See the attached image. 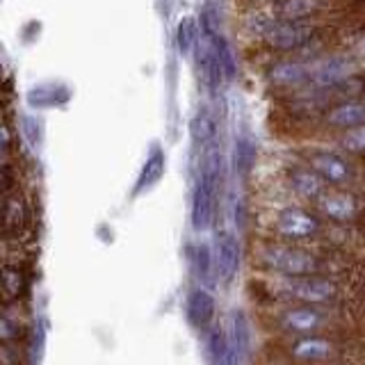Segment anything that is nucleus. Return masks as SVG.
Instances as JSON below:
<instances>
[{
	"label": "nucleus",
	"mask_w": 365,
	"mask_h": 365,
	"mask_svg": "<svg viewBox=\"0 0 365 365\" xmlns=\"http://www.w3.org/2000/svg\"><path fill=\"white\" fill-rule=\"evenodd\" d=\"M254 160H256V148L251 146L249 140H237L235 144V167L242 171V174H247V171L251 169V165H254Z\"/></svg>",
	"instance_id": "obj_23"
},
{
	"label": "nucleus",
	"mask_w": 365,
	"mask_h": 365,
	"mask_svg": "<svg viewBox=\"0 0 365 365\" xmlns=\"http://www.w3.org/2000/svg\"><path fill=\"white\" fill-rule=\"evenodd\" d=\"M319 26L315 21H281L272 19L269 23L260 28V39L262 43L272 51L281 53H292V51H304L317 43L319 37Z\"/></svg>",
	"instance_id": "obj_2"
},
{
	"label": "nucleus",
	"mask_w": 365,
	"mask_h": 365,
	"mask_svg": "<svg viewBox=\"0 0 365 365\" xmlns=\"http://www.w3.org/2000/svg\"><path fill=\"white\" fill-rule=\"evenodd\" d=\"M319 220L302 208H285L277 217V233L288 240H306L319 233Z\"/></svg>",
	"instance_id": "obj_7"
},
{
	"label": "nucleus",
	"mask_w": 365,
	"mask_h": 365,
	"mask_svg": "<svg viewBox=\"0 0 365 365\" xmlns=\"http://www.w3.org/2000/svg\"><path fill=\"white\" fill-rule=\"evenodd\" d=\"M240 269V242L233 233H220L215 245V272L224 283L233 281Z\"/></svg>",
	"instance_id": "obj_8"
},
{
	"label": "nucleus",
	"mask_w": 365,
	"mask_h": 365,
	"mask_svg": "<svg viewBox=\"0 0 365 365\" xmlns=\"http://www.w3.org/2000/svg\"><path fill=\"white\" fill-rule=\"evenodd\" d=\"M28 220V208H26V201L21 197H9L7 199V208H5V231L7 233H14L21 231L23 224Z\"/></svg>",
	"instance_id": "obj_20"
},
{
	"label": "nucleus",
	"mask_w": 365,
	"mask_h": 365,
	"mask_svg": "<svg viewBox=\"0 0 365 365\" xmlns=\"http://www.w3.org/2000/svg\"><path fill=\"white\" fill-rule=\"evenodd\" d=\"M340 146L345 148L347 153H365V123L342 133Z\"/></svg>",
	"instance_id": "obj_22"
},
{
	"label": "nucleus",
	"mask_w": 365,
	"mask_h": 365,
	"mask_svg": "<svg viewBox=\"0 0 365 365\" xmlns=\"http://www.w3.org/2000/svg\"><path fill=\"white\" fill-rule=\"evenodd\" d=\"M205 37L215 43V51H217V57H220V64H222V71H224V80H233L237 76V62H235V53L231 48V43L226 41V37L222 32L205 34Z\"/></svg>",
	"instance_id": "obj_18"
},
{
	"label": "nucleus",
	"mask_w": 365,
	"mask_h": 365,
	"mask_svg": "<svg viewBox=\"0 0 365 365\" xmlns=\"http://www.w3.org/2000/svg\"><path fill=\"white\" fill-rule=\"evenodd\" d=\"M324 123L329 128L336 130H349L356 128V125L365 123V101H342L336 103L334 108H329L324 114Z\"/></svg>",
	"instance_id": "obj_10"
},
{
	"label": "nucleus",
	"mask_w": 365,
	"mask_h": 365,
	"mask_svg": "<svg viewBox=\"0 0 365 365\" xmlns=\"http://www.w3.org/2000/svg\"><path fill=\"white\" fill-rule=\"evenodd\" d=\"M201 41V34H199V26L194 19H182L178 23V30H176V43H178V51L182 55H190L194 48L199 46Z\"/></svg>",
	"instance_id": "obj_19"
},
{
	"label": "nucleus",
	"mask_w": 365,
	"mask_h": 365,
	"mask_svg": "<svg viewBox=\"0 0 365 365\" xmlns=\"http://www.w3.org/2000/svg\"><path fill=\"white\" fill-rule=\"evenodd\" d=\"M290 354L299 361H322L331 354V342L317 336H304L292 342Z\"/></svg>",
	"instance_id": "obj_17"
},
{
	"label": "nucleus",
	"mask_w": 365,
	"mask_h": 365,
	"mask_svg": "<svg viewBox=\"0 0 365 365\" xmlns=\"http://www.w3.org/2000/svg\"><path fill=\"white\" fill-rule=\"evenodd\" d=\"M220 180H222V153L217 148H210L205 153V163L197 185H194V197H192V226L197 231H205L215 220L217 197H220Z\"/></svg>",
	"instance_id": "obj_1"
},
{
	"label": "nucleus",
	"mask_w": 365,
	"mask_h": 365,
	"mask_svg": "<svg viewBox=\"0 0 365 365\" xmlns=\"http://www.w3.org/2000/svg\"><path fill=\"white\" fill-rule=\"evenodd\" d=\"M285 292H288L292 299L308 304V306H322L334 302L338 297V285L334 281H329L324 277H294L288 279L285 283Z\"/></svg>",
	"instance_id": "obj_4"
},
{
	"label": "nucleus",
	"mask_w": 365,
	"mask_h": 365,
	"mask_svg": "<svg viewBox=\"0 0 365 365\" xmlns=\"http://www.w3.org/2000/svg\"><path fill=\"white\" fill-rule=\"evenodd\" d=\"M215 130H217V123H215V117L210 114V110H199L197 117L192 121V137L197 140L199 144H208L212 142L215 137Z\"/></svg>",
	"instance_id": "obj_21"
},
{
	"label": "nucleus",
	"mask_w": 365,
	"mask_h": 365,
	"mask_svg": "<svg viewBox=\"0 0 365 365\" xmlns=\"http://www.w3.org/2000/svg\"><path fill=\"white\" fill-rule=\"evenodd\" d=\"M317 210L334 222H349L359 215V203L351 194L345 192H324L322 197L315 201Z\"/></svg>",
	"instance_id": "obj_11"
},
{
	"label": "nucleus",
	"mask_w": 365,
	"mask_h": 365,
	"mask_svg": "<svg viewBox=\"0 0 365 365\" xmlns=\"http://www.w3.org/2000/svg\"><path fill=\"white\" fill-rule=\"evenodd\" d=\"M5 299H16L23 290V281H21V272L14 267H5Z\"/></svg>",
	"instance_id": "obj_25"
},
{
	"label": "nucleus",
	"mask_w": 365,
	"mask_h": 365,
	"mask_svg": "<svg viewBox=\"0 0 365 365\" xmlns=\"http://www.w3.org/2000/svg\"><path fill=\"white\" fill-rule=\"evenodd\" d=\"M197 60H199V66H201V78H203L205 87H208L210 91H215L224 80V71H222L220 57H217L215 43L205 37V34H203V39L197 46Z\"/></svg>",
	"instance_id": "obj_14"
},
{
	"label": "nucleus",
	"mask_w": 365,
	"mask_h": 365,
	"mask_svg": "<svg viewBox=\"0 0 365 365\" xmlns=\"http://www.w3.org/2000/svg\"><path fill=\"white\" fill-rule=\"evenodd\" d=\"M308 167H313L327 182H334V185H342L351 178L349 165L331 151H313L308 155Z\"/></svg>",
	"instance_id": "obj_9"
},
{
	"label": "nucleus",
	"mask_w": 365,
	"mask_h": 365,
	"mask_svg": "<svg viewBox=\"0 0 365 365\" xmlns=\"http://www.w3.org/2000/svg\"><path fill=\"white\" fill-rule=\"evenodd\" d=\"M165 169H167V158L163 148H153L148 153L146 163L140 171V178H137V185H135V194H142L146 190H151L155 182H160V178L165 176Z\"/></svg>",
	"instance_id": "obj_16"
},
{
	"label": "nucleus",
	"mask_w": 365,
	"mask_h": 365,
	"mask_svg": "<svg viewBox=\"0 0 365 365\" xmlns=\"http://www.w3.org/2000/svg\"><path fill=\"white\" fill-rule=\"evenodd\" d=\"M215 297L203 290V288H194L190 294H187V302H185V313H187V319L194 329H208L210 322L215 319Z\"/></svg>",
	"instance_id": "obj_12"
},
{
	"label": "nucleus",
	"mask_w": 365,
	"mask_h": 365,
	"mask_svg": "<svg viewBox=\"0 0 365 365\" xmlns=\"http://www.w3.org/2000/svg\"><path fill=\"white\" fill-rule=\"evenodd\" d=\"M267 83L283 89H302L311 85V60H279L267 68Z\"/></svg>",
	"instance_id": "obj_5"
},
{
	"label": "nucleus",
	"mask_w": 365,
	"mask_h": 365,
	"mask_svg": "<svg viewBox=\"0 0 365 365\" xmlns=\"http://www.w3.org/2000/svg\"><path fill=\"white\" fill-rule=\"evenodd\" d=\"M331 5V0H274L269 14L281 21H313L327 14Z\"/></svg>",
	"instance_id": "obj_6"
},
{
	"label": "nucleus",
	"mask_w": 365,
	"mask_h": 365,
	"mask_svg": "<svg viewBox=\"0 0 365 365\" xmlns=\"http://www.w3.org/2000/svg\"><path fill=\"white\" fill-rule=\"evenodd\" d=\"M324 324V315L313 306H302V308H290L281 315V327L285 331H292V334H304L311 336L313 331H317Z\"/></svg>",
	"instance_id": "obj_13"
},
{
	"label": "nucleus",
	"mask_w": 365,
	"mask_h": 365,
	"mask_svg": "<svg viewBox=\"0 0 365 365\" xmlns=\"http://www.w3.org/2000/svg\"><path fill=\"white\" fill-rule=\"evenodd\" d=\"M324 178L313 167H294L290 169V185L304 199L317 201L324 194Z\"/></svg>",
	"instance_id": "obj_15"
},
{
	"label": "nucleus",
	"mask_w": 365,
	"mask_h": 365,
	"mask_svg": "<svg viewBox=\"0 0 365 365\" xmlns=\"http://www.w3.org/2000/svg\"><path fill=\"white\" fill-rule=\"evenodd\" d=\"M262 262H265L272 272H279L288 279L313 277V274H319L324 269V262L315 254L299 247H290V245H269L262 251Z\"/></svg>",
	"instance_id": "obj_3"
},
{
	"label": "nucleus",
	"mask_w": 365,
	"mask_h": 365,
	"mask_svg": "<svg viewBox=\"0 0 365 365\" xmlns=\"http://www.w3.org/2000/svg\"><path fill=\"white\" fill-rule=\"evenodd\" d=\"M194 267H197V274L201 279H210V272L215 267V256L205 245L194 247Z\"/></svg>",
	"instance_id": "obj_24"
}]
</instances>
